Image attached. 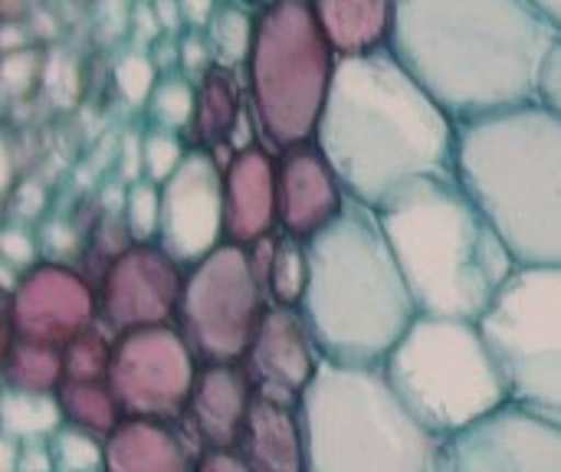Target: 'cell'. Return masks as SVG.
Instances as JSON below:
<instances>
[{
  "label": "cell",
  "instance_id": "4316f807",
  "mask_svg": "<svg viewBox=\"0 0 561 472\" xmlns=\"http://www.w3.org/2000/svg\"><path fill=\"white\" fill-rule=\"evenodd\" d=\"M253 36H256V13H250V7L240 0H224L207 26L214 59L224 69H240V66L247 69Z\"/></svg>",
  "mask_w": 561,
  "mask_h": 472
},
{
  "label": "cell",
  "instance_id": "8fae6325",
  "mask_svg": "<svg viewBox=\"0 0 561 472\" xmlns=\"http://www.w3.org/2000/svg\"><path fill=\"white\" fill-rule=\"evenodd\" d=\"M201 361L178 325L135 329L115 338L108 388L125 417L184 421Z\"/></svg>",
  "mask_w": 561,
  "mask_h": 472
},
{
  "label": "cell",
  "instance_id": "f1b7e54d",
  "mask_svg": "<svg viewBox=\"0 0 561 472\" xmlns=\"http://www.w3.org/2000/svg\"><path fill=\"white\" fill-rule=\"evenodd\" d=\"M309 286V253L306 240H296L289 233L276 237V253L270 266V302L299 309Z\"/></svg>",
  "mask_w": 561,
  "mask_h": 472
},
{
  "label": "cell",
  "instance_id": "3957f363",
  "mask_svg": "<svg viewBox=\"0 0 561 472\" xmlns=\"http://www.w3.org/2000/svg\"><path fill=\"white\" fill-rule=\"evenodd\" d=\"M385 237L421 315L483 322L519 260L457 174L401 187L378 207Z\"/></svg>",
  "mask_w": 561,
  "mask_h": 472
},
{
  "label": "cell",
  "instance_id": "484cf974",
  "mask_svg": "<svg viewBox=\"0 0 561 472\" xmlns=\"http://www.w3.org/2000/svg\"><path fill=\"white\" fill-rule=\"evenodd\" d=\"M3 437L23 444V440H49L66 427L62 407L56 394L39 391H3Z\"/></svg>",
  "mask_w": 561,
  "mask_h": 472
},
{
  "label": "cell",
  "instance_id": "e575fe53",
  "mask_svg": "<svg viewBox=\"0 0 561 472\" xmlns=\"http://www.w3.org/2000/svg\"><path fill=\"white\" fill-rule=\"evenodd\" d=\"M43 76V59L33 46H23V49H10L3 53V69H0V85L10 99L16 95H26L36 79Z\"/></svg>",
  "mask_w": 561,
  "mask_h": 472
},
{
  "label": "cell",
  "instance_id": "ab89813d",
  "mask_svg": "<svg viewBox=\"0 0 561 472\" xmlns=\"http://www.w3.org/2000/svg\"><path fill=\"white\" fill-rule=\"evenodd\" d=\"M118 177L125 184H135V181L145 177V151H141V135L138 131L122 135V145H118Z\"/></svg>",
  "mask_w": 561,
  "mask_h": 472
},
{
  "label": "cell",
  "instance_id": "44dd1931",
  "mask_svg": "<svg viewBox=\"0 0 561 472\" xmlns=\"http://www.w3.org/2000/svg\"><path fill=\"white\" fill-rule=\"evenodd\" d=\"M105 472H197V460L171 424L125 417L105 440Z\"/></svg>",
  "mask_w": 561,
  "mask_h": 472
},
{
  "label": "cell",
  "instance_id": "5bb4252c",
  "mask_svg": "<svg viewBox=\"0 0 561 472\" xmlns=\"http://www.w3.org/2000/svg\"><path fill=\"white\" fill-rule=\"evenodd\" d=\"M224 240V168L214 151L191 145L184 164L161 184V227L154 243L187 269Z\"/></svg>",
  "mask_w": 561,
  "mask_h": 472
},
{
  "label": "cell",
  "instance_id": "bcb514c9",
  "mask_svg": "<svg viewBox=\"0 0 561 472\" xmlns=\"http://www.w3.org/2000/svg\"><path fill=\"white\" fill-rule=\"evenodd\" d=\"M0 158H3V191L10 194L16 187L13 184V151H10V141H3V154Z\"/></svg>",
  "mask_w": 561,
  "mask_h": 472
},
{
  "label": "cell",
  "instance_id": "7a4b0ae2",
  "mask_svg": "<svg viewBox=\"0 0 561 472\" xmlns=\"http://www.w3.org/2000/svg\"><path fill=\"white\" fill-rule=\"evenodd\" d=\"M316 141L348 200L381 207L401 187L457 174L460 125L391 49L339 59Z\"/></svg>",
  "mask_w": 561,
  "mask_h": 472
},
{
  "label": "cell",
  "instance_id": "6da1fadb",
  "mask_svg": "<svg viewBox=\"0 0 561 472\" xmlns=\"http://www.w3.org/2000/svg\"><path fill=\"white\" fill-rule=\"evenodd\" d=\"M559 36L533 0H398L391 53L463 125L539 102Z\"/></svg>",
  "mask_w": 561,
  "mask_h": 472
},
{
  "label": "cell",
  "instance_id": "ba28073f",
  "mask_svg": "<svg viewBox=\"0 0 561 472\" xmlns=\"http://www.w3.org/2000/svg\"><path fill=\"white\" fill-rule=\"evenodd\" d=\"M335 69L339 53L322 30L316 0H270L256 7L247 99L266 148L279 154L316 138Z\"/></svg>",
  "mask_w": 561,
  "mask_h": 472
},
{
  "label": "cell",
  "instance_id": "4fadbf2b",
  "mask_svg": "<svg viewBox=\"0 0 561 472\" xmlns=\"http://www.w3.org/2000/svg\"><path fill=\"white\" fill-rule=\"evenodd\" d=\"M99 322V286L62 260H43L26 269L13 292H7V335L69 345Z\"/></svg>",
  "mask_w": 561,
  "mask_h": 472
},
{
  "label": "cell",
  "instance_id": "681fc988",
  "mask_svg": "<svg viewBox=\"0 0 561 472\" xmlns=\"http://www.w3.org/2000/svg\"><path fill=\"white\" fill-rule=\"evenodd\" d=\"M131 3H141V0H131Z\"/></svg>",
  "mask_w": 561,
  "mask_h": 472
},
{
  "label": "cell",
  "instance_id": "7dc6e473",
  "mask_svg": "<svg viewBox=\"0 0 561 472\" xmlns=\"http://www.w3.org/2000/svg\"><path fill=\"white\" fill-rule=\"evenodd\" d=\"M533 3H536V7H539V10H542V13L561 30V0H533Z\"/></svg>",
  "mask_w": 561,
  "mask_h": 472
},
{
  "label": "cell",
  "instance_id": "e0dca14e",
  "mask_svg": "<svg viewBox=\"0 0 561 472\" xmlns=\"http://www.w3.org/2000/svg\"><path fill=\"white\" fill-rule=\"evenodd\" d=\"M276 197L279 233L296 240L322 233L348 204V194L316 138L276 154Z\"/></svg>",
  "mask_w": 561,
  "mask_h": 472
},
{
  "label": "cell",
  "instance_id": "7c38bea8",
  "mask_svg": "<svg viewBox=\"0 0 561 472\" xmlns=\"http://www.w3.org/2000/svg\"><path fill=\"white\" fill-rule=\"evenodd\" d=\"M187 269L161 243H131L99 279V322L118 338L135 329L178 325Z\"/></svg>",
  "mask_w": 561,
  "mask_h": 472
},
{
  "label": "cell",
  "instance_id": "d4e9b609",
  "mask_svg": "<svg viewBox=\"0 0 561 472\" xmlns=\"http://www.w3.org/2000/svg\"><path fill=\"white\" fill-rule=\"evenodd\" d=\"M56 398H59L66 424L99 440H108L125 421L108 381H62Z\"/></svg>",
  "mask_w": 561,
  "mask_h": 472
},
{
  "label": "cell",
  "instance_id": "b9f144b4",
  "mask_svg": "<svg viewBox=\"0 0 561 472\" xmlns=\"http://www.w3.org/2000/svg\"><path fill=\"white\" fill-rule=\"evenodd\" d=\"M16 472H56L49 440H23V444H16Z\"/></svg>",
  "mask_w": 561,
  "mask_h": 472
},
{
  "label": "cell",
  "instance_id": "603a6c76",
  "mask_svg": "<svg viewBox=\"0 0 561 472\" xmlns=\"http://www.w3.org/2000/svg\"><path fill=\"white\" fill-rule=\"evenodd\" d=\"M247 102L250 99H243L233 79V69L214 66L204 79H197V108H194V125L187 131L194 148L210 151V148L227 145Z\"/></svg>",
  "mask_w": 561,
  "mask_h": 472
},
{
  "label": "cell",
  "instance_id": "7402d4cb",
  "mask_svg": "<svg viewBox=\"0 0 561 472\" xmlns=\"http://www.w3.org/2000/svg\"><path fill=\"white\" fill-rule=\"evenodd\" d=\"M316 10L339 59L391 49L398 0H316Z\"/></svg>",
  "mask_w": 561,
  "mask_h": 472
},
{
  "label": "cell",
  "instance_id": "8992f818",
  "mask_svg": "<svg viewBox=\"0 0 561 472\" xmlns=\"http://www.w3.org/2000/svg\"><path fill=\"white\" fill-rule=\"evenodd\" d=\"M306 472H444L447 444L394 394L381 365H319L299 401Z\"/></svg>",
  "mask_w": 561,
  "mask_h": 472
},
{
  "label": "cell",
  "instance_id": "ffe728a7",
  "mask_svg": "<svg viewBox=\"0 0 561 472\" xmlns=\"http://www.w3.org/2000/svg\"><path fill=\"white\" fill-rule=\"evenodd\" d=\"M237 453L253 472H306V430L296 404L253 394Z\"/></svg>",
  "mask_w": 561,
  "mask_h": 472
},
{
  "label": "cell",
  "instance_id": "2e32d148",
  "mask_svg": "<svg viewBox=\"0 0 561 472\" xmlns=\"http://www.w3.org/2000/svg\"><path fill=\"white\" fill-rule=\"evenodd\" d=\"M319 365H322V355L299 309L270 302L256 329V338L250 352L243 355V368L253 381V394L299 407Z\"/></svg>",
  "mask_w": 561,
  "mask_h": 472
},
{
  "label": "cell",
  "instance_id": "5b68a950",
  "mask_svg": "<svg viewBox=\"0 0 561 472\" xmlns=\"http://www.w3.org/2000/svg\"><path fill=\"white\" fill-rule=\"evenodd\" d=\"M457 177L519 266H561V115L529 102L463 122Z\"/></svg>",
  "mask_w": 561,
  "mask_h": 472
},
{
  "label": "cell",
  "instance_id": "30bf717a",
  "mask_svg": "<svg viewBox=\"0 0 561 472\" xmlns=\"http://www.w3.org/2000/svg\"><path fill=\"white\" fill-rule=\"evenodd\" d=\"M270 309L250 250L224 240L210 256L187 266L178 329L201 365L243 361Z\"/></svg>",
  "mask_w": 561,
  "mask_h": 472
},
{
  "label": "cell",
  "instance_id": "1f68e13d",
  "mask_svg": "<svg viewBox=\"0 0 561 472\" xmlns=\"http://www.w3.org/2000/svg\"><path fill=\"white\" fill-rule=\"evenodd\" d=\"M56 472H105V440L79 430L62 427L56 437H49Z\"/></svg>",
  "mask_w": 561,
  "mask_h": 472
},
{
  "label": "cell",
  "instance_id": "74e56055",
  "mask_svg": "<svg viewBox=\"0 0 561 472\" xmlns=\"http://www.w3.org/2000/svg\"><path fill=\"white\" fill-rule=\"evenodd\" d=\"M46 92L56 99V102H62V108L76 99V92H79V72H76V66H72V59H66V56H53V62H46Z\"/></svg>",
  "mask_w": 561,
  "mask_h": 472
},
{
  "label": "cell",
  "instance_id": "60d3db41",
  "mask_svg": "<svg viewBox=\"0 0 561 472\" xmlns=\"http://www.w3.org/2000/svg\"><path fill=\"white\" fill-rule=\"evenodd\" d=\"M539 102L546 108H552L556 115H561V36L559 43L552 46L546 69H542V82H539Z\"/></svg>",
  "mask_w": 561,
  "mask_h": 472
},
{
  "label": "cell",
  "instance_id": "d590c367",
  "mask_svg": "<svg viewBox=\"0 0 561 472\" xmlns=\"http://www.w3.org/2000/svg\"><path fill=\"white\" fill-rule=\"evenodd\" d=\"M36 256H39V250H36V240H33L26 223L16 220V223H7L0 230V260H3V266H10V269H16L23 276L26 269H33L39 263Z\"/></svg>",
  "mask_w": 561,
  "mask_h": 472
},
{
  "label": "cell",
  "instance_id": "cb8c5ba5",
  "mask_svg": "<svg viewBox=\"0 0 561 472\" xmlns=\"http://www.w3.org/2000/svg\"><path fill=\"white\" fill-rule=\"evenodd\" d=\"M62 381H66L62 348L10 335L7 352H3V388L56 394Z\"/></svg>",
  "mask_w": 561,
  "mask_h": 472
},
{
  "label": "cell",
  "instance_id": "8d00e7d4",
  "mask_svg": "<svg viewBox=\"0 0 561 472\" xmlns=\"http://www.w3.org/2000/svg\"><path fill=\"white\" fill-rule=\"evenodd\" d=\"M178 43H181V72H184V76L204 79V76L217 66L207 33H201V30H184Z\"/></svg>",
  "mask_w": 561,
  "mask_h": 472
},
{
  "label": "cell",
  "instance_id": "d6a6232c",
  "mask_svg": "<svg viewBox=\"0 0 561 472\" xmlns=\"http://www.w3.org/2000/svg\"><path fill=\"white\" fill-rule=\"evenodd\" d=\"M161 72L154 66V59L141 49H128L115 59V69H112V82H115V92L122 95L125 105L131 108H145L154 85H158Z\"/></svg>",
  "mask_w": 561,
  "mask_h": 472
},
{
  "label": "cell",
  "instance_id": "52a82bcc",
  "mask_svg": "<svg viewBox=\"0 0 561 472\" xmlns=\"http://www.w3.org/2000/svg\"><path fill=\"white\" fill-rule=\"evenodd\" d=\"M381 368L404 407L444 440L513 404L480 322L417 315Z\"/></svg>",
  "mask_w": 561,
  "mask_h": 472
},
{
  "label": "cell",
  "instance_id": "83f0119b",
  "mask_svg": "<svg viewBox=\"0 0 561 472\" xmlns=\"http://www.w3.org/2000/svg\"><path fill=\"white\" fill-rule=\"evenodd\" d=\"M194 108H197V82L184 76L181 69H174L158 79L145 105V115H148V125L184 135L194 125Z\"/></svg>",
  "mask_w": 561,
  "mask_h": 472
},
{
  "label": "cell",
  "instance_id": "4dcf8cb0",
  "mask_svg": "<svg viewBox=\"0 0 561 472\" xmlns=\"http://www.w3.org/2000/svg\"><path fill=\"white\" fill-rule=\"evenodd\" d=\"M122 220H125L135 243H154L158 227H161V184H154L148 177L125 184Z\"/></svg>",
  "mask_w": 561,
  "mask_h": 472
},
{
  "label": "cell",
  "instance_id": "ee69618b",
  "mask_svg": "<svg viewBox=\"0 0 561 472\" xmlns=\"http://www.w3.org/2000/svg\"><path fill=\"white\" fill-rule=\"evenodd\" d=\"M178 3H181V13H184V26L207 33L210 20L217 16L224 0H178Z\"/></svg>",
  "mask_w": 561,
  "mask_h": 472
},
{
  "label": "cell",
  "instance_id": "ac0fdd59",
  "mask_svg": "<svg viewBox=\"0 0 561 472\" xmlns=\"http://www.w3.org/2000/svg\"><path fill=\"white\" fill-rule=\"evenodd\" d=\"M279 227L276 151L253 145L224 168V230L230 243H256Z\"/></svg>",
  "mask_w": 561,
  "mask_h": 472
},
{
  "label": "cell",
  "instance_id": "d6986e66",
  "mask_svg": "<svg viewBox=\"0 0 561 472\" xmlns=\"http://www.w3.org/2000/svg\"><path fill=\"white\" fill-rule=\"evenodd\" d=\"M250 404L253 381L243 361L201 365L184 421L204 444V450H237Z\"/></svg>",
  "mask_w": 561,
  "mask_h": 472
},
{
  "label": "cell",
  "instance_id": "c3c4849f",
  "mask_svg": "<svg viewBox=\"0 0 561 472\" xmlns=\"http://www.w3.org/2000/svg\"><path fill=\"white\" fill-rule=\"evenodd\" d=\"M240 3H247V7H263V3H270V0H240Z\"/></svg>",
  "mask_w": 561,
  "mask_h": 472
},
{
  "label": "cell",
  "instance_id": "f546056e",
  "mask_svg": "<svg viewBox=\"0 0 561 472\" xmlns=\"http://www.w3.org/2000/svg\"><path fill=\"white\" fill-rule=\"evenodd\" d=\"M112 352H115V335L102 322H95L69 345H62L66 381H108Z\"/></svg>",
  "mask_w": 561,
  "mask_h": 472
},
{
  "label": "cell",
  "instance_id": "9c48e42d",
  "mask_svg": "<svg viewBox=\"0 0 561 472\" xmlns=\"http://www.w3.org/2000/svg\"><path fill=\"white\" fill-rule=\"evenodd\" d=\"M480 329L513 404L561 424V266H519Z\"/></svg>",
  "mask_w": 561,
  "mask_h": 472
},
{
  "label": "cell",
  "instance_id": "9a60e30c",
  "mask_svg": "<svg viewBox=\"0 0 561 472\" xmlns=\"http://www.w3.org/2000/svg\"><path fill=\"white\" fill-rule=\"evenodd\" d=\"M444 472H561V424L510 404L447 444Z\"/></svg>",
  "mask_w": 561,
  "mask_h": 472
},
{
  "label": "cell",
  "instance_id": "f6af8a7d",
  "mask_svg": "<svg viewBox=\"0 0 561 472\" xmlns=\"http://www.w3.org/2000/svg\"><path fill=\"white\" fill-rule=\"evenodd\" d=\"M154 7V16L164 30V36H181L187 26H184V13H181V3L178 0H151Z\"/></svg>",
  "mask_w": 561,
  "mask_h": 472
},
{
  "label": "cell",
  "instance_id": "7bdbcfd3",
  "mask_svg": "<svg viewBox=\"0 0 561 472\" xmlns=\"http://www.w3.org/2000/svg\"><path fill=\"white\" fill-rule=\"evenodd\" d=\"M197 472H253L237 450H201Z\"/></svg>",
  "mask_w": 561,
  "mask_h": 472
},
{
  "label": "cell",
  "instance_id": "277c9868",
  "mask_svg": "<svg viewBox=\"0 0 561 472\" xmlns=\"http://www.w3.org/2000/svg\"><path fill=\"white\" fill-rule=\"evenodd\" d=\"M299 315L325 361L381 365L421 315L378 210L348 200L312 240Z\"/></svg>",
  "mask_w": 561,
  "mask_h": 472
},
{
  "label": "cell",
  "instance_id": "f35d334b",
  "mask_svg": "<svg viewBox=\"0 0 561 472\" xmlns=\"http://www.w3.org/2000/svg\"><path fill=\"white\" fill-rule=\"evenodd\" d=\"M7 197H10V210L20 223H33L46 210V187L39 181H23Z\"/></svg>",
  "mask_w": 561,
  "mask_h": 472
},
{
  "label": "cell",
  "instance_id": "836d02e7",
  "mask_svg": "<svg viewBox=\"0 0 561 472\" xmlns=\"http://www.w3.org/2000/svg\"><path fill=\"white\" fill-rule=\"evenodd\" d=\"M141 151H145V177L154 184H164L184 164L191 145H184V135L178 131L148 125V131L141 135Z\"/></svg>",
  "mask_w": 561,
  "mask_h": 472
}]
</instances>
